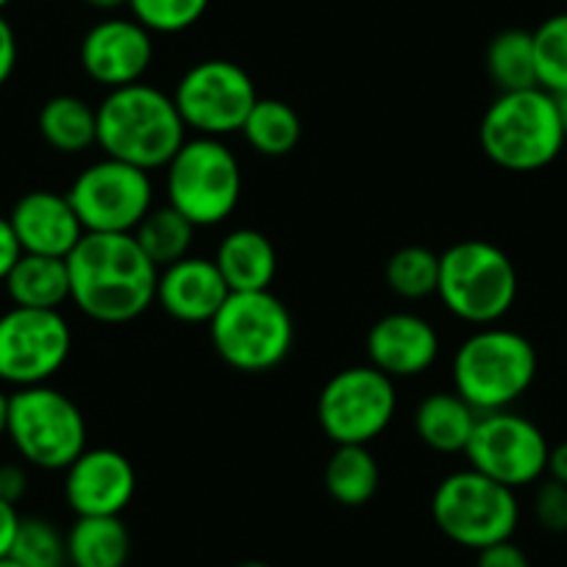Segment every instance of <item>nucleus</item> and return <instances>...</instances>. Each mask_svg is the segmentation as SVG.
Returning <instances> with one entry per match:
<instances>
[{
    "instance_id": "412c9836",
    "label": "nucleus",
    "mask_w": 567,
    "mask_h": 567,
    "mask_svg": "<svg viewBox=\"0 0 567 567\" xmlns=\"http://www.w3.org/2000/svg\"><path fill=\"white\" fill-rule=\"evenodd\" d=\"M414 432L437 454H465L478 423V412L456 390L429 392L414 409Z\"/></svg>"
},
{
    "instance_id": "5701e85b",
    "label": "nucleus",
    "mask_w": 567,
    "mask_h": 567,
    "mask_svg": "<svg viewBox=\"0 0 567 567\" xmlns=\"http://www.w3.org/2000/svg\"><path fill=\"white\" fill-rule=\"evenodd\" d=\"M131 556V532L123 517H75L68 532L70 567H125Z\"/></svg>"
},
{
    "instance_id": "473e14b6",
    "label": "nucleus",
    "mask_w": 567,
    "mask_h": 567,
    "mask_svg": "<svg viewBox=\"0 0 567 567\" xmlns=\"http://www.w3.org/2000/svg\"><path fill=\"white\" fill-rule=\"evenodd\" d=\"M534 517L548 534H567V487L545 478L534 493Z\"/></svg>"
},
{
    "instance_id": "b1692460",
    "label": "nucleus",
    "mask_w": 567,
    "mask_h": 567,
    "mask_svg": "<svg viewBox=\"0 0 567 567\" xmlns=\"http://www.w3.org/2000/svg\"><path fill=\"white\" fill-rule=\"evenodd\" d=\"M42 140L59 154H84L97 145V112L79 95H53L37 117Z\"/></svg>"
},
{
    "instance_id": "2f4dec72",
    "label": "nucleus",
    "mask_w": 567,
    "mask_h": 567,
    "mask_svg": "<svg viewBox=\"0 0 567 567\" xmlns=\"http://www.w3.org/2000/svg\"><path fill=\"white\" fill-rule=\"evenodd\" d=\"M128 9L151 34H182L200 23L209 0H128Z\"/></svg>"
},
{
    "instance_id": "f704fd0d",
    "label": "nucleus",
    "mask_w": 567,
    "mask_h": 567,
    "mask_svg": "<svg viewBox=\"0 0 567 567\" xmlns=\"http://www.w3.org/2000/svg\"><path fill=\"white\" fill-rule=\"evenodd\" d=\"M25 493H29V473H25V467L14 465V462L0 465V498L18 506L25 498Z\"/></svg>"
},
{
    "instance_id": "7c9ffc66",
    "label": "nucleus",
    "mask_w": 567,
    "mask_h": 567,
    "mask_svg": "<svg viewBox=\"0 0 567 567\" xmlns=\"http://www.w3.org/2000/svg\"><path fill=\"white\" fill-rule=\"evenodd\" d=\"M9 556L23 567H68V534L45 517H20Z\"/></svg>"
},
{
    "instance_id": "423d86ee",
    "label": "nucleus",
    "mask_w": 567,
    "mask_h": 567,
    "mask_svg": "<svg viewBox=\"0 0 567 567\" xmlns=\"http://www.w3.org/2000/svg\"><path fill=\"white\" fill-rule=\"evenodd\" d=\"M209 340L237 373H270L290 357L296 323L287 303L270 290L231 292L212 318Z\"/></svg>"
},
{
    "instance_id": "4468645a",
    "label": "nucleus",
    "mask_w": 567,
    "mask_h": 567,
    "mask_svg": "<svg viewBox=\"0 0 567 567\" xmlns=\"http://www.w3.org/2000/svg\"><path fill=\"white\" fill-rule=\"evenodd\" d=\"M548 440L526 414L512 409L478 414L465 456L473 471L509 489L537 484L548 467Z\"/></svg>"
},
{
    "instance_id": "cd10ccee",
    "label": "nucleus",
    "mask_w": 567,
    "mask_h": 567,
    "mask_svg": "<svg viewBox=\"0 0 567 567\" xmlns=\"http://www.w3.org/2000/svg\"><path fill=\"white\" fill-rule=\"evenodd\" d=\"M195 231H198V228H195L182 212H176L171 204H165L154 206L148 215L142 217L140 226L134 228V239L140 243V248L145 250V256L162 270V267L173 265V261L193 254Z\"/></svg>"
},
{
    "instance_id": "7ed1b4c3",
    "label": "nucleus",
    "mask_w": 567,
    "mask_h": 567,
    "mask_svg": "<svg viewBox=\"0 0 567 567\" xmlns=\"http://www.w3.org/2000/svg\"><path fill=\"white\" fill-rule=\"evenodd\" d=\"M537 368L532 340L495 323L482 326L460 342L451 359V381L478 414L501 412L532 390Z\"/></svg>"
},
{
    "instance_id": "e433bc0d",
    "label": "nucleus",
    "mask_w": 567,
    "mask_h": 567,
    "mask_svg": "<svg viewBox=\"0 0 567 567\" xmlns=\"http://www.w3.org/2000/svg\"><path fill=\"white\" fill-rule=\"evenodd\" d=\"M20 256H23V248H20L18 237H14L12 223H9V217L0 215V284L7 281L9 270H12Z\"/></svg>"
},
{
    "instance_id": "37998d69",
    "label": "nucleus",
    "mask_w": 567,
    "mask_h": 567,
    "mask_svg": "<svg viewBox=\"0 0 567 567\" xmlns=\"http://www.w3.org/2000/svg\"><path fill=\"white\" fill-rule=\"evenodd\" d=\"M0 567H23L18 559H12V556H7V559H0Z\"/></svg>"
},
{
    "instance_id": "39448f33",
    "label": "nucleus",
    "mask_w": 567,
    "mask_h": 567,
    "mask_svg": "<svg viewBox=\"0 0 567 567\" xmlns=\"http://www.w3.org/2000/svg\"><path fill=\"white\" fill-rule=\"evenodd\" d=\"M437 296L462 323H501L517 301L515 261L487 239H460L440 254Z\"/></svg>"
},
{
    "instance_id": "1a4fd4ad",
    "label": "nucleus",
    "mask_w": 567,
    "mask_h": 567,
    "mask_svg": "<svg viewBox=\"0 0 567 567\" xmlns=\"http://www.w3.org/2000/svg\"><path fill=\"white\" fill-rule=\"evenodd\" d=\"M434 526L462 548L482 550L512 539L520 523L515 489L493 482L471 465L449 473L432 495Z\"/></svg>"
},
{
    "instance_id": "9d476101",
    "label": "nucleus",
    "mask_w": 567,
    "mask_h": 567,
    "mask_svg": "<svg viewBox=\"0 0 567 567\" xmlns=\"http://www.w3.org/2000/svg\"><path fill=\"white\" fill-rule=\"evenodd\" d=\"M395 412V381L373 364L340 370L318 395V423L334 445H370L390 429Z\"/></svg>"
},
{
    "instance_id": "c756f323",
    "label": "nucleus",
    "mask_w": 567,
    "mask_h": 567,
    "mask_svg": "<svg viewBox=\"0 0 567 567\" xmlns=\"http://www.w3.org/2000/svg\"><path fill=\"white\" fill-rule=\"evenodd\" d=\"M534 68L539 90L559 95L567 90V12L550 14L532 31Z\"/></svg>"
},
{
    "instance_id": "a19ab883",
    "label": "nucleus",
    "mask_w": 567,
    "mask_h": 567,
    "mask_svg": "<svg viewBox=\"0 0 567 567\" xmlns=\"http://www.w3.org/2000/svg\"><path fill=\"white\" fill-rule=\"evenodd\" d=\"M7 429H9V395L0 390V440L7 437Z\"/></svg>"
},
{
    "instance_id": "20e7f679",
    "label": "nucleus",
    "mask_w": 567,
    "mask_h": 567,
    "mask_svg": "<svg viewBox=\"0 0 567 567\" xmlns=\"http://www.w3.org/2000/svg\"><path fill=\"white\" fill-rule=\"evenodd\" d=\"M478 142L493 165L509 173H534L548 167L565 148L559 112L550 92H501L484 112Z\"/></svg>"
},
{
    "instance_id": "c03bdc74",
    "label": "nucleus",
    "mask_w": 567,
    "mask_h": 567,
    "mask_svg": "<svg viewBox=\"0 0 567 567\" xmlns=\"http://www.w3.org/2000/svg\"><path fill=\"white\" fill-rule=\"evenodd\" d=\"M234 567H270V565H265V561H239V565Z\"/></svg>"
},
{
    "instance_id": "58836bf2",
    "label": "nucleus",
    "mask_w": 567,
    "mask_h": 567,
    "mask_svg": "<svg viewBox=\"0 0 567 567\" xmlns=\"http://www.w3.org/2000/svg\"><path fill=\"white\" fill-rule=\"evenodd\" d=\"M545 476L567 487V440H561L559 445H554V449L548 451V467H545Z\"/></svg>"
},
{
    "instance_id": "a18cd8bd",
    "label": "nucleus",
    "mask_w": 567,
    "mask_h": 567,
    "mask_svg": "<svg viewBox=\"0 0 567 567\" xmlns=\"http://www.w3.org/2000/svg\"><path fill=\"white\" fill-rule=\"evenodd\" d=\"M9 3H12V0H0V12H3V9H7Z\"/></svg>"
},
{
    "instance_id": "393cba45",
    "label": "nucleus",
    "mask_w": 567,
    "mask_h": 567,
    "mask_svg": "<svg viewBox=\"0 0 567 567\" xmlns=\"http://www.w3.org/2000/svg\"><path fill=\"white\" fill-rule=\"evenodd\" d=\"M239 134L250 148L267 159H281L298 148L303 134L301 114L281 97H259L245 117Z\"/></svg>"
},
{
    "instance_id": "4c0bfd02",
    "label": "nucleus",
    "mask_w": 567,
    "mask_h": 567,
    "mask_svg": "<svg viewBox=\"0 0 567 567\" xmlns=\"http://www.w3.org/2000/svg\"><path fill=\"white\" fill-rule=\"evenodd\" d=\"M18 528H20L18 506L0 498V559H7V556L12 554Z\"/></svg>"
},
{
    "instance_id": "c85d7f7f",
    "label": "nucleus",
    "mask_w": 567,
    "mask_h": 567,
    "mask_svg": "<svg viewBox=\"0 0 567 567\" xmlns=\"http://www.w3.org/2000/svg\"><path fill=\"white\" fill-rule=\"evenodd\" d=\"M384 281L403 301H423L437 296L440 254L425 245H403L386 259Z\"/></svg>"
},
{
    "instance_id": "c9c22d12",
    "label": "nucleus",
    "mask_w": 567,
    "mask_h": 567,
    "mask_svg": "<svg viewBox=\"0 0 567 567\" xmlns=\"http://www.w3.org/2000/svg\"><path fill=\"white\" fill-rule=\"evenodd\" d=\"M14 68H18V37L12 23L0 12V86L12 79Z\"/></svg>"
},
{
    "instance_id": "4be33fe9",
    "label": "nucleus",
    "mask_w": 567,
    "mask_h": 567,
    "mask_svg": "<svg viewBox=\"0 0 567 567\" xmlns=\"http://www.w3.org/2000/svg\"><path fill=\"white\" fill-rule=\"evenodd\" d=\"M3 287H7V296L14 307L62 309V303L70 301L68 259L23 254L9 270Z\"/></svg>"
},
{
    "instance_id": "f257e3e1",
    "label": "nucleus",
    "mask_w": 567,
    "mask_h": 567,
    "mask_svg": "<svg viewBox=\"0 0 567 567\" xmlns=\"http://www.w3.org/2000/svg\"><path fill=\"white\" fill-rule=\"evenodd\" d=\"M70 303L103 326H123L156 303L159 267L134 234H84L68 256Z\"/></svg>"
},
{
    "instance_id": "ea45409f",
    "label": "nucleus",
    "mask_w": 567,
    "mask_h": 567,
    "mask_svg": "<svg viewBox=\"0 0 567 567\" xmlns=\"http://www.w3.org/2000/svg\"><path fill=\"white\" fill-rule=\"evenodd\" d=\"M84 3L95 9V12H106V14H114L123 7H128V0H84Z\"/></svg>"
},
{
    "instance_id": "6e6552de",
    "label": "nucleus",
    "mask_w": 567,
    "mask_h": 567,
    "mask_svg": "<svg viewBox=\"0 0 567 567\" xmlns=\"http://www.w3.org/2000/svg\"><path fill=\"white\" fill-rule=\"evenodd\" d=\"M7 437L31 467L68 471L86 451V417L56 386H23L9 395Z\"/></svg>"
},
{
    "instance_id": "2eb2a0df",
    "label": "nucleus",
    "mask_w": 567,
    "mask_h": 567,
    "mask_svg": "<svg viewBox=\"0 0 567 567\" xmlns=\"http://www.w3.org/2000/svg\"><path fill=\"white\" fill-rule=\"evenodd\" d=\"M154 34L134 18H106L81 40V70L109 90L140 84L154 64Z\"/></svg>"
},
{
    "instance_id": "6ab92c4d",
    "label": "nucleus",
    "mask_w": 567,
    "mask_h": 567,
    "mask_svg": "<svg viewBox=\"0 0 567 567\" xmlns=\"http://www.w3.org/2000/svg\"><path fill=\"white\" fill-rule=\"evenodd\" d=\"M9 223L23 254L59 256V259H68L70 250L86 234L68 193H53V189L25 193L9 212Z\"/></svg>"
},
{
    "instance_id": "f03ea898",
    "label": "nucleus",
    "mask_w": 567,
    "mask_h": 567,
    "mask_svg": "<svg viewBox=\"0 0 567 567\" xmlns=\"http://www.w3.org/2000/svg\"><path fill=\"white\" fill-rule=\"evenodd\" d=\"M95 112L103 156L128 162L145 173L165 171L187 142V125L173 95L145 81L109 90Z\"/></svg>"
},
{
    "instance_id": "f8f14e48",
    "label": "nucleus",
    "mask_w": 567,
    "mask_h": 567,
    "mask_svg": "<svg viewBox=\"0 0 567 567\" xmlns=\"http://www.w3.org/2000/svg\"><path fill=\"white\" fill-rule=\"evenodd\" d=\"M173 101L187 131L193 128L195 136L223 140L243 131L245 117L259 101V92L248 70L237 62L204 59L178 79Z\"/></svg>"
},
{
    "instance_id": "ddd939ff",
    "label": "nucleus",
    "mask_w": 567,
    "mask_h": 567,
    "mask_svg": "<svg viewBox=\"0 0 567 567\" xmlns=\"http://www.w3.org/2000/svg\"><path fill=\"white\" fill-rule=\"evenodd\" d=\"M73 331L59 309L12 307L0 315V381L23 386L48 384L68 364Z\"/></svg>"
},
{
    "instance_id": "9b49d317",
    "label": "nucleus",
    "mask_w": 567,
    "mask_h": 567,
    "mask_svg": "<svg viewBox=\"0 0 567 567\" xmlns=\"http://www.w3.org/2000/svg\"><path fill=\"white\" fill-rule=\"evenodd\" d=\"M68 198L86 234H134L154 209V182L151 173L103 156L73 178Z\"/></svg>"
},
{
    "instance_id": "79ce46f5",
    "label": "nucleus",
    "mask_w": 567,
    "mask_h": 567,
    "mask_svg": "<svg viewBox=\"0 0 567 567\" xmlns=\"http://www.w3.org/2000/svg\"><path fill=\"white\" fill-rule=\"evenodd\" d=\"M554 101H556V112H559L561 131H565V136H567V90L559 92V95H554Z\"/></svg>"
},
{
    "instance_id": "a211bd4d",
    "label": "nucleus",
    "mask_w": 567,
    "mask_h": 567,
    "mask_svg": "<svg viewBox=\"0 0 567 567\" xmlns=\"http://www.w3.org/2000/svg\"><path fill=\"white\" fill-rule=\"evenodd\" d=\"M228 296L231 290L223 281L215 259L206 256L189 254L162 267L156 281V303L178 323L209 326Z\"/></svg>"
},
{
    "instance_id": "a878e982",
    "label": "nucleus",
    "mask_w": 567,
    "mask_h": 567,
    "mask_svg": "<svg viewBox=\"0 0 567 567\" xmlns=\"http://www.w3.org/2000/svg\"><path fill=\"white\" fill-rule=\"evenodd\" d=\"M326 493L340 506H364L379 493L381 471L370 445H334L323 471Z\"/></svg>"
},
{
    "instance_id": "bb28decb",
    "label": "nucleus",
    "mask_w": 567,
    "mask_h": 567,
    "mask_svg": "<svg viewBox=\"0 0 567 567\" xmlns=\"http://www.w3.org/2000/svg\"><path fill=\"white\" fill-rule=\"evenodd\" d=\"M484 68L498 92H517L537 86L532 31L506 29L489 40Z\"/></svg>"
},
{
    "instance_id": "f3484780",
    "label": "nucleus",
    "mask_w": 567,
    "mask_h": 567,
    "mask_svg": "<svg viewBox=\"0 0 567 567\" xmlns=\"http://www.w3.org/2000/svg\"><path fill=\"white\" fill-rule=\"evenodd\" d=\"M368 364L398 379H414L440 359V334L423 315L390 312L370 326L364 337Z\"/></svg>"
},
{
    "instance_id": "aec40b11",
    "label": "nucleus",
    "mask_w": 567,
    "mask_h": 567,
    "mask_svg": "<svg viewBox=\"0 0 567 567\" xmlns=\"http://www.w3.org/2000/svg\"><path fill=\"white\" fill-rule=\"evenodd\" d=\"M215 265L231 292L270 290L278 272V254L259 228H234L220 239Z\"/></svg>"
},
{
    "instance_id": "0eeeda50",
    "label": "nucleus",
    "mask_w": 567,
    "mask_h": 567,
    "mask_svg": "<svg viewBox=\"0 0 567 567\" xmlns=\"http://www.w3.org/2000/svg\"><path fill=\"white\" fill-rule=\"evenodd\" d=\"M165 195L195 228L220 226L243 198V165L217 136H193L165 167Z\"/></svg>"
},
{
    "instance_id": "72a5a7b5",
    "label": "nucleus",
    "mask_w": 567,
    "mask_h": 567,
    "mask_svg": "<svg viewBox=\"0 0 567 567\" xmlns=\"http://www.w3.org/2000/svg\"><path fill=\"white\" fill-rule=\"evenodd\" d=\"M476 567H532L526 550L512 543V539L489 545V548L476 550Z\"/></svg>"
},
{
    "instance_id": "dca6fc26",
    "label": "nucleus",
    "mask_w": 567,
    "mask_h": 567,
    "mask_svg": "<svg viewBox=\"0 0 567 567\" xmlns=\"http://www.w3.org/2000/svg\"><path fill=\"white\" fill-rule=\"evenodd\" d=\"M134 495L136 471L117 449H86L64 471V501L75 517H120Z\"/></svg>"
}]
</instances>
